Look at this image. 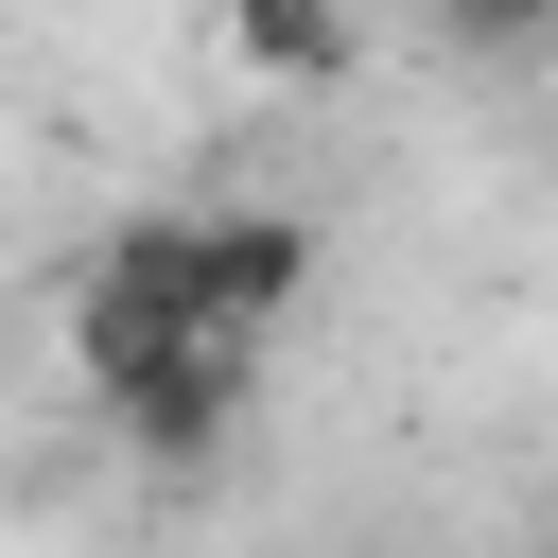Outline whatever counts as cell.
Listing matches in <instances>:
<instances>
[{"label":"cell","mask_w":558,"mask_h":558,"mask_svg":"<svg viewBox=\"0 0 558 558\" xmlns=\"http://www.w3.org/2000/svg\"><path fill=\"white\" fill-rule=\"evenodd\" d=\"M192 296H209L227 349H262L314 296V209H192Z\"/></svg>","instance_id":"1"},{"label":"cell","mask_w":558,"mask_h":558,"mask_svg":"<svg viewBox=\"0 0 558 558\" xmlns=\"http://www.w3.org/2000/svg\"><path fill=\"white\" fill-rule=\"evenodd\" d=\"M227 52H244L262 87H331L366 35H349V17H314V0H244V17H227Z\"/></svg>","instance_id":"2"}]
</instances>
